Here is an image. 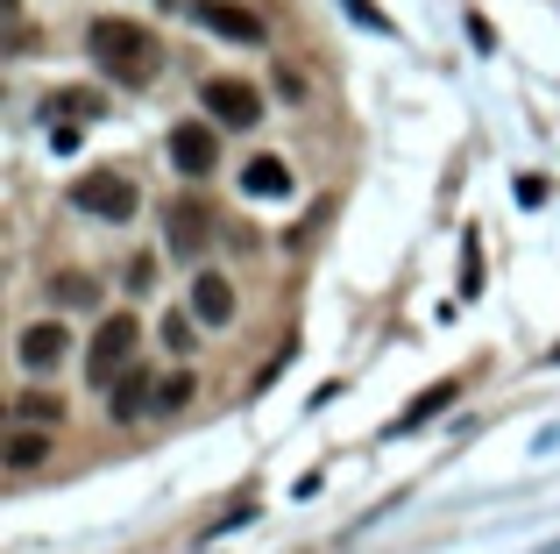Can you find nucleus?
Wrapping results in <instances>:
<instances>
[{
	"label": "nucleus",
	"instance_id": "obj_1",
	"mask_svg": "<svg viewBox=\"0 0 560 554\" xmlns=\"http://www.w3.org/2000/svg\"><path fill=\"white\" fill-rule=\"evenodd\" d=\"M85 50H93V65L107 71L114 85H150L156 71H164V43H156V28L121 22V14H100V22L85 28Z\"/></svg>",
	"mask_w": 560,
	"mask_h": 554
},
{
	"label": "nucleus",
	"instance_id": "obj_2",
	"mask_svg": "<svg viewBox=\"0 0 560 554\" xmlns=\"http://www.w3.org/2000/svg\"><path fill=\"white\" fill-rule=\"evenodd\" d=\"M71 207L93 213V221H136L142 193L121 178V171H79V178H71Z\"/></svg>",
	"mask_w": 560,
	"mask_h": 554
},
{
	"label": "nucleus",
	"instance_id": "obj_3",
	"mask_svg": "<svg viewBox=\"0 0 560 554\" xmlns=\"http://www.w3.org/2000/svg\"><path fill=\"white\" fill-rule=\"evenodd\" d=\"M136 342H142V327H136L128 313H114L107 327L93 334V348H85V377H93L100 391H114V384L128 377V362H136Z\"/></svg>",
	"mask_w": 560,
	"mask_h": 554
},
{
	"label": "nucleus",
	"instance_id": "obj_4",
	"mask_svg": "<svg viewBox=\"0 0 560 554\" xmlns=\"http://www.w3.org/2000/svg\"><path fill=\"white\" fill-rule=\"evenodd\" d=\"M206 114L213 122H228V128H256L262 122V100H256V85H242V79H206Z\"/></svg>",
	"mask_w": 560,
	"mask_h": 554
},
{
	"label": "nucleus",
	"instance_id": "obj_5",
	"mask_svg": "<svg viewBox=\"0 0 560 554\" xmlns=\"http://www.w3.org/2000/svg\"><path fill=\"white\" fill-rule=\"evenodd\" d=\"M206 242H213V207H206V199H178V207H171V256L199 264Z\"/></svg>",
	"mask_w": 560,
	"mask_h": 554
},
{
	"label": "nucleus",
	"instance_id": "obj_6",
	"mask_svg": "<svg viewBox=\"0 0 560 554\" xmlns=\"http://www.w3.org/2000/svg\"><path fill=\"white\" fill-rule=\"evenodd\" d=\"M171 164H178L185 178H206V171L220 164V136L206 122H178L171 128Z\"/></svg>",
	"mask_w": 560,
	"mask_h": 554
},
{
	"label": "nucleus",
	"instance_id": "obj_7",
	"mask_svg": "<svg viewBox=\"0 0 560 554\" xmlns=\"http://www.w3.org/2000/svg\"><path fill=\"white\" fill-rule=\"evenodd\" d=\"M14 356H22V370H57V362L71 356V327L65 320H36V327H22Z\"/></svg>",
	"mask_w": 560,
	"mask_h": 554
},
{
	"label": "nucleus",
	"instance_id": "obj_8",
	"mask_svg": "<svg viewBox=\"0 0 560 554\" xmlns=\"http://www.w3.org/2000/svg\"><path fill=\"white\" fill-rule=\"evenodd\" d=\"M199 28H213V36H234V43H262L270 28H262V14H248V8H234V0H199Z\"/></svg>",
	"mask_w": 560,
	"mask_h": 554
},
{
	"label": "nucleus",
	"instance_id": "obj_9",
	"mask_svg": "<svg viewBox=\"0 0 560 554\" xmlns=\"http://www.w3.org/2000/svg\"><path fill=\"white\" fill-rule=\"evenodd\" d=\"M454 399H462V377H440V384H425V391H419V399H411V405H405V413H397V419H390V434H419V427H425V419H440V413H447V405H454Z\"/></svg>",
	"mask_w": 560,
	"mask_h": 554
},
{
	"label": "nucleus",
	"instance_id": "obj_10",
	"mask_svg": "<svg viewBox=\"0 0 560 554\" xmlns=\"http://www.w3.org/2000/svg\"><path fill=\"white\" fill-rule=\"evenodd\" d=\"M191 320H206V327H228L234 320V285L228 277H213V270L191 277Z\"/></svg>",
	"mask_w": 560,
	"mask_h": 554
},
{
	"label": "nucleus",
	"instance_id": "obj_11",
	"mask_svg": "<svg viewBox=\"0 0 560 554\" xmlns=\"http://www.w3.org/2000/svg\"><path fill=\"white\" fill-rule=\"evenodd\" d=\"M242 193L248 199H284L291 193V164L284 157H248L242 164Z\"/></svg>",
	"mask_w": 560,
	"mask_h": 554
},
{
	"label": "nucleus",
	"instance_id": "obj_12",
	"mask_svg": "<svg viewBox=\"0 0 560 554\" xmlns=\"http://www.w3.org/2000/svg\"><path fill=\"white\" fill-rule=\"evenodd\" d=\"M43 455H50V434H43V427H14L8 448H0L8 470H43Z\"/></svg>",
	"mask_w": 560,
	"mask_h": 554
},
{
	"label": "nucleus",
	"instance_id": "obj_13",
	"mask_svg": "<svg viewBox=\"0 0 560 554\" xmlns=\"http://www.w3.org/2000/svg\"><path fill=\"white\" fill-rule=\"evenodd\" d=\"M150 391H156V384H150V377H142V370H128V377H121V384H114V391H107V413H114V419H136V413H142V405H156V399H150Z\"/></svg>",
	"mask_w": 560,
	"mask_h": 554
},
{
	"label": "nucleus",
	"instance_id": "obj_14",
	"mask_svg": "<svg viewBox=\"0 0 560 554\" xmlns=\"http://www.w3.org/2000/svg\"><path fill=\"white\" fill-rule=\"evenodd\" d=\"M14 419H22V427H43V434H50L57 419H65V399H57V391H22V399H14Z\"/></svg>",
	"mask_w": 560,
	"mask_h": 554
},
{
	"label": "nucleus",
	"instance_id": "obj_15",
	"mask_svg": "<svg viewBox=\"0 0 560 554\" xmlns=\"http://www.w3.org/2000/svg\"><path fill=\"white\" fill-rule=\"evenodd\" d=\"M65 114V122H100V93H85V85H71V93H50V122Z\"/></svg>",
	"mask_w": 560,
	"mask_h": 554
},
{
	"label": "nucleus",
	"instance_id": "obj_16",
	"mask_svg": "<svg viewBox=\"0 0 560 554\" xmlns=\"http://www.w3.org/2000/svg\"><path fill=\"white\" fill-rule=\"evenodd\" d=\"M462 299H482V235H462Z\"/></svg>",
	"mask_w": 560,
	"mask_h": 554
},
{
	"label": "nucleus",
	"instance_id": "obj_17",
	"mask_svg": "<svg viewBox=\"0 0 560 554\" xmlns=\"http://www.w3.org/2000/svg\"><path fill=\"white\" fill-rule=\"evenodd\" d=\"M191 391H199V384H191V370L164 377V384H156V413H185V405H191Z\"/></svg>",
	"mask_w": 560,
	"mask_h": 554
},
{
	"label": "nucleus",
	"instance_id": "obj_18",
	"mask_svg": "<svg viewBox=\"0 0 560 554\" xmlns=\"http://www.w3.org/2000/svg\"><path fill=\"white\" fill-rule=\"evenodd\" d=\"M156 334H164V342L178 348V356H185L191 342H199V334H191V313H164V327H156Z\"/></svg>",
	"mask_w": 560,
	"mask_h": 554
},
{
	"label": "nucleus",
	"instance_id": "obj_19",
	"mask_svg": "<svg viewBox=\"0 0 560 554\" xmlns=\"http://www.w3.org/2000/svg\"><path fill=\"white\" fill-rule=\"evenodd\" d=\"M50 291H57L65 305H93V299H100V285H93V277H65V285H50Z\"/></svg>",
	"mask_w": 560,
	"mask_h": 554
},
{
	"label": "nucleus",
	"instance_id": "obj_20",
	"mask_svg": "<svg viewBox=\"0 0 560 554\" xmlns=\"http://www.w3.org/2000/svg\"><path fill=\"white\" fill-rule=\"evenodd\" d=\"M348 14H355V22H362V28H376V36H390V28H397V22H390V14H383V8H376V0H348Z\"/></svg>",
	"mask_w": 560,
	"mask_h": 554
},
{
	"label": "nucleus",
	"instance_id": "obj_21",
	"mask_svg": "<svg viewBox=\"0 0 560 554\" xmlns=\"http://www.w3.org/2000/svg\"><path fill=\"white\" fill-rule=\"evenodd\" d=\"M156 285V264L150 256H136V264H128V291H150Z\"/></svg>",
	"mask_w": 560,
	"mask_h": 554
},
{
	"label": "nucleus",
	"instance_id": "obj_22",
	"mask_svg": "<svg viewBox=\"0 0 560 554\" xmlns=\"http://www.w3.org/2000/svg\"><path fill=\"white\" fill-rule=\"evenodd\" d=\"M468 43H476V50H497V28L482 22V14H468Z\"/></svg>",
	"mask_w": 560,
	"mask_h": 554
},
{
	"label": "nucleus",
	"instance_id": "obj_23",
	"mask_svg": "<svg viewBox=\"0 0 560 554\" xmlns=\"http://www.w3.org/2000/svg\"><path fill=\"white\" fill-rule=\"evenodd\" d=\"M547 362H560V342H553V348H547Z\"/></svg>",
	"mask_w": 560,
	"mask_h": 554
}]
</instances>
